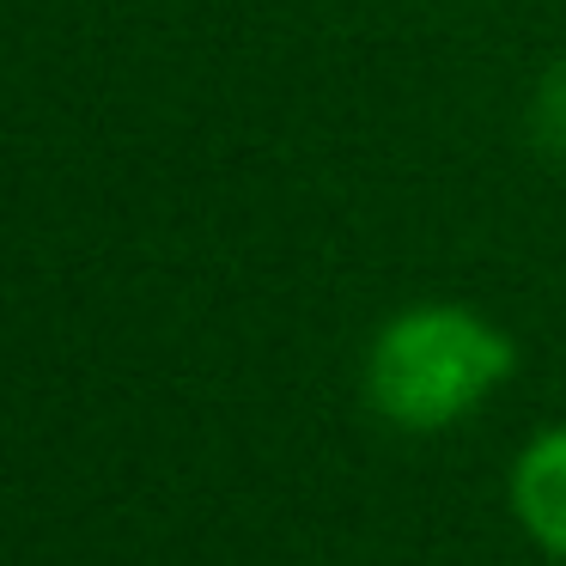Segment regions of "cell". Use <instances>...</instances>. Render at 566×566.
Here are the masks:
<instances>
[{"mask_svg":"<svg viewBox=\"0 0 566 566\" xmlns=\"http://www.w3.org/2000/svg\"><path fill=\"white\" fill-rule=\"evenodd\" d=\"M530 135L542 153H560L566 159V62H554L542 74L536 98H530Z\"/></svg>","mask_w":566,"mask_h":566,"instance_id":"3957f363","label":"cell"},{"mask_svg":"<svg viewBox=\"0 0 566 566\" xmlns=\"http://www.w3.org/2000/svg\"><path fill=\"white\" fill-rule=\"evenodd\" d=\"M512 512L536 548L566 560V427H548L512 463Z\"/></svg>","mask_w":566,"mask_h":566,"instance_id":"7a4b0ae2","label":"cell"},{"mask_svg":"<svg viewBox=\"0 0 566 566\" xmlns=\"http://www.w3.org/2000/svg\"><path fill=\"white\" fill-rule=\"evenodd\" d=\"M517 366L512 335L451 298L408 305L371 335L366 402L396 432H451L493 402Z\"/></svg>","mask_w":566,"mask_h":566,"instance_id":"6da1fadb","label":"cell"}]
</instances>
